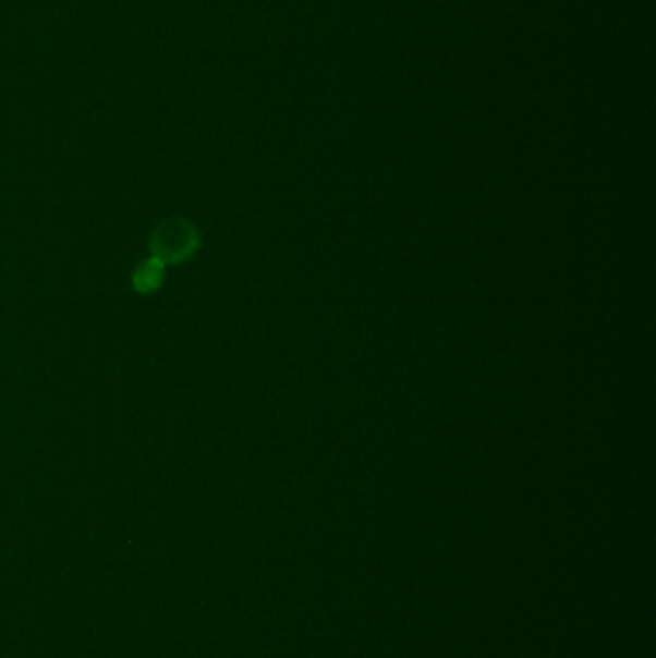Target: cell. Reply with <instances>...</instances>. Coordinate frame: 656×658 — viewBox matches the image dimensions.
<instances>
[{"mask_svg": "<svg viewBox=\"0 0 656 658\" xmlns=\"http://www.w3.org/2000/svg\"><path fill=\"white\" fill-rule=\"evenodd\" d=\"M166 264L156 256H148L135 266L132 272V288L135 293L148 296L155 295L165 285Z\"/></svg>", "mask_w": 656, "mask_h": 658, "instance_id": "cell-2", "label": "cell"}, {"mask_svg": "<svg viewBox=\"0 0 656 658\" xmlns=\"http://www.w3.org/2000/svg\"><path fill=\"white\" fill-rule=\"evenodd\" d=\"M203 237L195 223L185 218H166L155 226L148 237L150 256L166 266H181L197 256Z\"/></svg>", "mask_w": 656, "mask_h": 658, "instance_id": "cell-1", "label": "cell"}]
</instances>
